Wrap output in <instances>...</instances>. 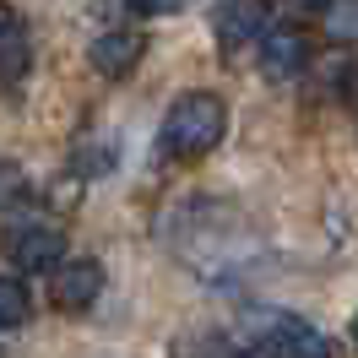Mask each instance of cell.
Here are the masks:
<instances>
[{"label": "cell", "mask_w": 358, "mask_h": 358, "mask_svg": "<svg viewBox=\"0 0 358 358\" xmlns=\"http://www.w3.org/2000/svg\"><path fill=\"white\" fill-rule=\"evenodd\" d=\"M223 136H228V103L217 92H179L163 114L157 147H163V157H206Z\"/></svg>", "instance_id": "cell-1"}, {"label": "cell", "mask_w": 358, "mask_h": 358, "mask_svg": "<svg viewBox=\"0 0 358 358\" xmlns=\"http://www.w3.org/2000/svg\"><path fill=\"white\" fill-rule=\"evenodd\" d=\"M245 348L261 358H320V353H331V342L315 331L310 320H299V315H261Z\"/></svg>", "instance_id": "cell-2"}, {"label": "cell", "mask_w": 358, "mask_h": 358, "mask_svg": "<svg viewBox=\"0 0 358 358\" xmlns=\"http://www.w3.org/2000/svg\"><path fill=\"white\" fill-rule=\"evenodd\" d=\"M103 293V261H60L49 271V304L66 315H82Z\"/></svg>", "instance_id": "cell-3"}, {"label": "cell", "mask_w": 358, "mask_h": 358, "mask_svg": "<svg viewBox=\"0 0 358 358\" xmlns=\"http://www.w3.org/2000/svg\"><path fill=\"white\" fill-rule=\"evenodd\" d=\"M310 66V33L304 27H271L261 33V76L266 82H288V76H299V71Z\"/></svg>", "instance_id": "cell-4"}, {"label": "cell", "mask_w": 358, "mask_h": 358, "mask_svg": "<svg viewBox=\"0 0 358 358\" xmlns=\"http://www.w3.org/2000/svg\"><path fill=\"white\" fill-rule=\"evenodd\" d=\"M66 261V234L49 223H33V228H17L11 234V266L27 271V277H49V271Z\"/></svg>", "instance_id": "cell-5"}, {"label": "cell", "mask_w": 358, "mask_h": 358, "mask_svg": "<svg viewBox=\"0 0 358 358\" xmlns=\"http://www.w3.org/2000/svg\"><path fill=\"white\" fill-rule=\"evenodd\" d=\"M141 55H147V38L131 33V27H114V33H103V38H92V49H87L92 71H98V76H109V82L131 76V71L141 66Z\"/></svg>", "instance_id": "cell-6"}, {"label": "cell", "mask_w": 358, "mask_h": 358, "mask_svg": "<svg viewBox=\"0 0 358 358\" xmlns=\"http://www.w3.org/2000/svg\"><path fill=\"white\" fill-rule=\"evenodd\" d=\"M266 17H271L266 0H234V6H223V11L212 17V33H217L223 49H245L250 38L266 33Z\"/></svg>", "instance_id": "cell-7"}, {"label": "cell", "mask_w": 358, "mask_h": 358, "mask_svg": "<svg viewBox=\"0 0 358 358\" xmlns=\"http://www.w3.org/2000/svg\"><path fill=\"white\" fill-rule=\"evenodd\" d=\"M33 320V299L17 277H0V331H22Z\"/></svg>", "instance_id": "cell-8"}, {"label": "cell", "mask_w": 358, "mask_h": 358, "mask_svg": "<svg viewBox=\"0 0 358 358\" xmlns=\"http://www.w3.org/2000/svg\"><path fill=\"white\" fill-rule=\"evenodd\" d=\"M326 38L358 44V0H326Z\"/></svg>", "instance_id": "cell-9"}, {"label": "cell", "mask_w": 358, "mask_h": 358, "mask_svg": "<svg viewBox=\"0 0 358 358\" xmlns=\"http://www.w3.org/2000/svg\"><path fill=\"white\" fill-rule=\"evenodd\" d=\"M17 76H27V33H11L0 44V87H11Z\"/></svg>", "instance_id": "cell-10"}, {"label": "cell", "mask_w": 358, "mask_h": 358, "mask_svg": "<svg viewBox=\"0 0 358 358\" xmlns=\"http://www.w3.org/2000/svg\"><path fill=\"white\" fill-rule=\"evenodd\" d=\"M27 196V174L22 163H0V206H17Z\"/></svg>", "instance_id": "cell-11"}, {"label": "cell", "mask_w": 358, "mask_h": 358, "mask_svg": "<svg viewBox=\"0 0 358 358\" xmlns=\"http://www.w3.org/2000/svg\"><path fill=\"white\" fill-rule=\"evenodd\" d=\"M136 17H169V11H179V0H131Z\"/></svg>", "instance_id": "cell-12"}, {"label": "cell", "mask_w": 358, "mask_h": 358, "mask_svg": "<svg viewBox=\"0 0 358 358\" xmlns=\"http://www.w3.org/2000/svg\"><path fill=\"white\" fill-rule=\"evenodd\" d=\"M11 33H22V17H17L11 6H0V44H6Z\"/></svg>", "instance_id": "cell-13"}, {"label": "cell", "mask_w": 358, "mask_h": 358, "mask_svg": "<svg viewBox=\"0 0 358 358\" xmlns=\"http://www.w3.org/2000/svg\"><path fill=\"white\" fill-rule=\"evenodd\" d=\"M288 6H299V11H326V0H288Z\"/></svg>", "instance_id": "cell-14"}, {"label": "cell", "mask_w": 358, "mask_h": 358, "mask_svg": "<svg viewBox=\"0 0 358 358\" xmlns=\"http://www.w3.org/2000/svg\"><path fill=\"white\" fill-rule=\"evenodd\" d=\"M353 348H358V315H353Z\"/></svg>", "instance_id": "cell-15"}]
</instances>
